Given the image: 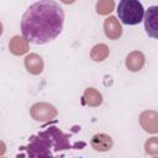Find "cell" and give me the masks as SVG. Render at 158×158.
Masks as SVG:
<instances>
[{"instance_id": "obj_1", "label": "cell", "mask_w": 158, "mask_h": 158, "mask_svg": "<svg viewBox=\"0 0 158 158\" xmlns=\"http://www.w3.org/2000/svg\"><path fill=\"white\" fill-rule=\"evenodd\" d=\"M64 12L60 5L52 0L36 1L27 7L21 19L23 38L35 44L53 41L63 30Z\"/></svg>"}, {"instance_id": "obj_2", "label": "cell", "mask_w": 158, "mask_h": 158, "mask_svg": "<svg viewBox=\"0 0 158 158\" xmlns=\"http://www.w3.org/2000/svg\"><path fill=\"white\" fill-rule=\"evenodd\" d=\"M25 148L30 158H53L54 153L70 148V143L67 135L52 126L32 136Z\"/></svg>"}, {"instance_id": "obj_3", "label": "cell", "mask_w": 158, "mask_h": 158, "mask_svg": "<svg viewBox=\"0 0 158 158\" xmlns=\"http://www.w3.org/2000/svg\"><path fill=\"white\" fill-rule=\"evenodd\" d=\"M117 16L125 25H138L144 19V9L137 0H122L117 5Z\"/></svg>"}, {"instance_id": "obj_4", "label": "cell", "mask_w": 158, "mask_h": 158, "mask_svg": "<svg viewBox=\"0 0 158 158\" xmlns=\"http://www.w3.org/2000/svg\"><path fill=\"white\" fill-rule=\"evenodd\" d=\"M144 30L146 33L152 37L158 40V5L149 6L144 11Z\"/></svg>"}, {"instance_id": "obj_5", "label": "cell", "mask_w": 158, "mask_h": 158, "mask_svg": "<svg viewBox=\"0 0 158 158\" xmlns=\"http://www.w3.org/2000/svg\"><path fill=\"white\" fill-rule=\"evenodd\" d=\"M56 115V110L53 106L51 105H46V104H37L35 106H32V116L35 117V120H48L51 117H53Z\"/></svg>"}, {"instance_id": "obj_6", "label": "cell", "mask_w": 158, "mask_h": 158, "mask_svg": "<svg viewBox=\"0 0 158 158\" xmlns=\"http://www.w3.org/2000/svg\"><path fill=\"white\" fill-rule=\"evenodd\" d=\"M91 146L94 149L104 152V151H109L112 147V139L110 136L105 135V133H96L93 139H91Z\"/></svg>"}, {"instance_id": "obj_7", "label": "cell", "mask_w": 158, "mask_h": 158, "mask_svg": "<svg viewBox=\"0 0 158 158\" xmlns=\"http://www.w3.org/2000/svg\"><path fill=\"white\" fill-rule=\"evenodd\" d=\"M104 28H105V33L107 37L112 38V40H116L117 37L121 36V26L118 23V21L114 17V16H110L105 20V23H104Z\"/></svg>"}, {"instance_id": "obj_8", "label": "cell", "mask_w": 158, "mask_h": 158, "mask_svg": "<svg viewBox=\"0 0 158 158\" xmlns=\"http://www.w3.org/2000/svg\"><path fill=\"white\" fill-rule=\"evenodd\" d=\"M25 64H26L27 70L31 72V73H33V74H37V73H41L42 72V67H43L42 59H41V57H38L36 54L27 56L26 59H25Z\"/></svg>"}, {"instance_id": "obj_9", "label": "cell", "mask_w": 158, "mask_h": 158, "mask_svg": "<svg viewBox=\"0 0 158 158\" xmlns=\"http://www.w3.org/2000/svg\"><path fill=\"white\" fill-rule=\"evenodd\" d=\"M126 64H127L128 69L132 70V72L139 70L141 67L143 65V56H142V53H139V52H133V53H131V54L127 57Z\"/></svg>"}, {"instance_id": "obj_10", "label": "cell", "mask_w": 158, "mask_h": 158, "mask_svg": "<svg viewBox=\"0 0 158 158\" xmlns=\"http://www.w3.org/2000/svg\"><path fill=\"white\" fill-rule=\"evenodd\" d=\"M141 123H142V126L144 127L146 131H148V132H157L158 131V115L156 114L153 120H149V121L141 116Z\"/></svg>"}, {"instance_id": "obj_11", "label": "cell", "mask_w": 158, "mask_h": 158, "mask_svg": "<svg viewBox=\"0 0 158 158\" xmlns=\"http://www.w3.org/2000/svg\"><path fill=\"white\" fill-rule=\"evenodd\" d=\"M114 6H115V2L111 1V0H105V1H98L96 2V11L101 15H105V14H109L114 10Z\"/></svg>"}, {"instance_id": "obj_12", "label": "cell", "mask_w": 158, "mask_h": 158, "mask_svg": "<svg viewBox=\"0 0 158 158\" xmlns=\"http://www.w3.org/2000/svg\"><path fill=\"white\" fill-rule=\"evenodd\" d=\"M21 40H22V38H20L19 36H16V37L12 38V42H11L12 44H10V47H11V51H12L15 54H17V52H19L17 48H20V52H21V53H25V52L27 51L26 43H23Z\"/></svg>"}, {"instance_id": "obj_13", "label": "cell", "mask_w": 158, "mask_h": 158, "mask_svg": "<svg viewBox=\"0 0 158 158\" xmlns=\"http://www.w3.org/2000/svg\"><path fill=\"white\" fill-rule=\"evenodd\" d=\"M146 151L151 154H156L158 153V138L153 137L149 141L146 142Z\"/></svg>"}, {"instance_id": "obj_14", "label": "cell", "mask_w": 158, "mask_h": 158, "mask_svg": "<svg viewBox=\"0 0 158 158\" xmlns=\"http://www.w3.org/2000/svg\"><path fill=\"white\" fill-rule=\"evenodd\" d=\"M106 54H107V51H105V52L99 51V46H95V47H94V51H93V53H91L94 60H102V59L106 57Z\"/></svg>"}]
</instances>
